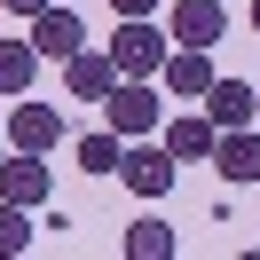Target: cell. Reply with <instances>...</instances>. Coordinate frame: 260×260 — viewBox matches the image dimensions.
Masks as SVG:
<instances>
[{
    "label": "cell",
    "mask_w": 260,
    "mask_h": 260,
    "mask_svg": "<svg viewBox=\"0 0 260 260\" xmlns=\"http://www.w3.org/2000/svg\"><path fill=\"white\" fill-rule=\"evenodd\" d=\"M16 252H32V205L0 197V260H16Z\"/></svg>",
    "instance_id": "2e32d148"
},
{
    "label": "cell",
    "mask_w": 260,
    "mask_h": 260,
    "mask_svg": "<svg viewBox=\"0 0 260 260\" xmlns=\"http://www.w3.org/2000/svg\"><path fill=\"white\" fill-rule=\"evenodd\" d=\"M103 126L126 134V142L158 134V126H166V87H158V79H118L111 95H103Z\"/></svg>",
    "instance_id": "6da1fadb"
},
{
    "label": "cell",
    "mask_w": 260,
    "mask_h": 260,
    "mask_svg": "<svg viewBox=\"0 0 260 260\" xmlns=\"http://www.w3.org/2000/svg\"><path fill=\"white\" fill-rule=\"evenodd\" d=\"M158 142L174 150V166H213V142H221V126H213V118L189 103V111H174V118L158 126Z\"/></svg>",
    "instance_id": "277c9868"
},
{
    "label": "cell",
    "mask_w": 260,
    "mask_h": 260,
    "mask_svg": "<svg viewBox=\"0 0 260 260\" xmlns=\"http://www.w3.org/2000/svg\"><path fill=\"white\" fill-rule=\"evenodd\" d=\"M197 111H205L221 134H229V126H260V87H252V79H229V71H221V79L205 87V103H197Z\"/></svg>",
    "instance_id": "8992f818"
},
{
    "label": "cell",
    "mask_w": 260,
    "mask_h": 260,
    "mask_svg": "<svg viewBox=\"0 0 260 260\" xmlns=\"http://www.w3.org/2000/svg\"><path fill=\"white\" fill-rule=\"evenodd\" d=\"M0 8H8V16H24V24H32L40 8H48V0H0Z\"/></svg>",
    "instance_id": "e0dca14e"
},
{
    "label": "cell",
    "mask_w": 260,
    "mask_h": 260,
    "mask_svg": "<svg viewBox=\"0 0 260 260\" xmlns=\"http://www.w3.org/2000/svg\"><path fill=\"white\" fill-rule=\"evenodd\" d=\"M0 158H8V142H0Z\"/></svg>",
    "instance_id": "ffe728a7"
},
{
    "label": "cell",
    "mask_w": 260,
    "mask_h": 260,
    "mask_svg": "<svg viewBox=\"0 0 260 260\" xmlns=\"http://www.w3.org/2000/svg\"><path fill=\"white\" fill-rule=\"evenodd\" d=\"M118 16H158V0H111Z\"/></svg>",
    "instance_id": "ac0fdd59"
},
{
    "label": "cell",
    "mask_w": 260,
    "mask_h": 260,
    "mask_svg": "<svg viewBox=\"0 0 260 260\" xmlns=\"http://www.w3.org/2000/svg\"><path fill=\"white\" fill-rule=\"evenodd\" d=\"M118 181H126L134 197H166V189L181 181V166H174V150H166V142H150V134H142V142H126V158H118Z\"/></svg>",
    "instance_id": "3957f363"
},
{
    "label": "cell",
    "mask_w": 260,
    "mask_h": 260,
    "mask_svg": "<svg viewBox=\"0 0 260 260\" xmlns=\"http://www.w3.org/2000/svg\"><path fill=\"white\" fill-rule=\"evenodd\" d=\"M166 32H174V48H221V32H229V8H221V0H174Z\"/></svg>",
    "instance_id": "ba28073f"
},
{
    "label": "cell",
    "mask_w": 260,
    "mask_h": 260,
    "mask_svg": "<svg viewBox=\"0 0 260 260\" xmlns=\"http://www.w3.org/2000/svg\"><path fill=\"white\" fill-rule=\"evenodd\" d=\"M213 79H221V71H213V48H174V55H166V71H158L166 103H205Z\"/></svg>",
    "instance_id": "52a82bcc"
},
{
    "label": "cell",
    "mask_w": 260,
    "mask_h": 260,
    "mask_svg": "<svg viewBox=\"0 0 260 260\" xmlns=\"http://www.w3.org/2000/svg\"><path fill=\"white\" fill-rule=\"evenodd\" d=\"M32 71H40V48H32V40H0V95H24Z\"/></svg>",
    "instance_id": "9a60e30c"
},
{
    "label": "cell",
    "mask_w": 260,
    "mask_h": 260,
    "mask_svg": "<svg viewBox=\"0 0 260 260\" xmlns=\"http://www.w3.org/2000/svg\"><path fill=\"white\" fill-rule=\"evenodd\" d=\"M63 87H71V103H103V95L118 87L111 48H79V55H63Z\"/></svg>",
    "instance_id": "8fae6325"
},
{
    "label": "cell",
    "mask_w": 260,
    "mask_h": 260,
    "mask_svg": "<svg viewBox=\"0 0 260 260\" xmlns=\"http://www.w3.org/2000/svg\"><path fill=\"white\" fill-rule=\"evenodd\" d=\"M32 48H40V63H63V55H79V48H87V24H79V8L48 0V8L32 16Z\"/></svg>",
    "instance_id": "5b68a950"
},
{
    "label": "cell",
    "mask_w": 260,
    "mask_h": 260,
    "mask_svg": "<svg viewBox=\"0 0 260 260\" xmlns=\"http://www.w3.org/2000/svg\"><path fill=\"white\" fill-rule=\"evenodd\" d=\"M213 166H221V181H260V126H229L213 142Z\"/></svg>",
    "instance_id": "7c38bea8"
},
{
    "label": "cell",
    "mask_w": 260,
    "mask_h": 260,
    "mask_svg": "<svg viewBox=\"0 0 260 260\" xmlns=\"http://www.w3.org/2000/svg\"><path fill=\"white\" fill-rule=\"evenodd\" d=\"M63 134H71V118L55 111V103H16V111H8V142L16 150H40V158H48Z\"/></svg>",
    "instance_id": "30bf717a"
},
{
    "label": "cell",
    "mask_w": 260,
    "mask_h": 260,
    "mask_svg": "<svg viewBox=\"0 0 260 260\" xmlns=\"http://www.w3.org/2000/svg\"><path fill=\"white\" fill-rule=\"evenodd\" d=\"M71 158H79V174H118V158H126V134H79L71 142Z\"/></svg>",
    "instance_id": "5bb4252c"
},
{
    "label": "cell",
    "mask_w": 260,
    "mask_h": 260,
    "mask_svg": "<svg viewBox=\"0 0 260 260\" xmlns=\"http://www.w3.org/2000/svg\"><path fill=\"white\" fill-rule=\"evenodd\" d=\"M118 252H126V260H174L181 237H174V221H134L126 237H118Z\"/></svg>",
    "instance_id": "4fadbf2b"
},
{
    "label": "cell",
    "mask_w": 260,
    "mask_h": 260,
    "mask_svg": "<svg viewBox=\"0 0 260 260\" xmlns=\"http://www.w3.org/2000/svg\"><path fill=\"white\" fill-rule=\"evenodd\" d=\"M0 197H8V205H48L55 197V166H40V150L0 158Z\"/></svg>",
    "instance_id": "9c48e42d"
},
{
    "label": "cell",
    "mask_w": 260,
    "mask_h": 260,
    "mask_svg": "<svg viewBox=\"0 0 260 260\" xmlns=\"http://www.w3.org/2000/svg\"><path fill=\"white\" fill-rule=\"evenodd\" d=\"M166 55H174V32H158L150 16H118V32H111V63H118V79H158Z\"/></svg>",
    "instance_id": "7a4b0ae2"
},
{
    "label": "cell",
    "mask_w": 260,
    "mask_h": 260,
    "mask_svg": "<svg viewBox=\"0 0 260 260\" xmlns=\"http://www.w3.org/2000/svg\"><path fill=\"white\" fill-rule=\"evenodd\" d=\"M252 32H260V0H252Z\"/></svg>",
    "instance_id": "d6986e66"
}]
</instances>
